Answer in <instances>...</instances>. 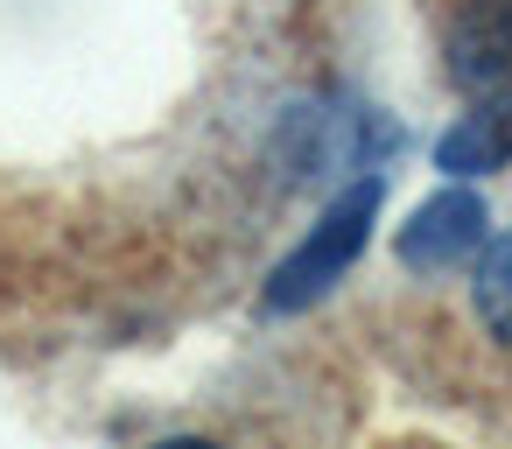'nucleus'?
<instances>
[{
    "instance_id": "obj_6",
    "label": "nucleus",
    "mask_w": 512,
    "mask_h": 449,
    "mask_svg": "<svg viewBox=\"0 0 512 449\" xmlns=\"http://www.w3.org/2000/svg\"><path fill=\"white\" fill-rule=\"evenodd\" d=\"M162 449H218V442H162Z\"/></svg>"
},
{
    "instance_id": "obj_2",
    "label": "nucleus",
    "mask_w": 512,
    "mask_h": 449,
    "mask_svg": "<svg viewBox=\"0 0 512 449\" xmlns=\"http://www.w3.org/2000/svg\"><path fill=\"white\" fill-rule=\"evenodd\" d=\"M449 78L470 113L512 127V0H470L449 36Z\"/></svg>"
},
{
    "instance_id": "obj_3",
    "label": "nucleus",
    "mask_w": 512,
    "mask_h": 449,
    "mask_svg": "<svg viewBox=\"0 0 512 449\" xmlns=\"http://www.w3.org/2000/svg\"><path fill=\"white\" fill-rule=\"evenodd\" d=\"M477 239H484V204L470 190H442L400 225V260L421 274H449L456 260L477 253Z\"/></svg>"
},
{
    "instance_id": "obj_4",
    "label": "nucleus",
    "mask_w": 512,
    "mask_h": 449,
    "mask_svg": "<svg viewBox=\"0 0 512 449\" xmlns=\"http://www.w3.org/2000/svg\"><path fill=\"white\" fill-rule=\"evenodd\" d=\"M505 155H512V127H498L484 113H463L442 134V169H498Z\"/></svg>"
},
{
    "instance_id": "obj_1",
    "label": "nucleus",
    "mask_w": 512,
    "mask_h": 449,
    "mask_svg": "<svg viewBox=\"0 0 512 449\" xmlns=\"http://www.w3.org/2000/svg\"><path fill=\"white\" fill-rule=\"evenodd\" d=\"M372 218H379V183L365 176V183H351V190L323 211V225H316V232L274 267V281H267V309H302V302H316V295L358 260Z\"/></svg>"
},
{
    "instance_id": "obj_5",
    "label": "nucleus",
    "mask_w": 512,
    "mask_h": 449,
    "mask_svg": "<svg viewBox=\"0 0 512 449\" xmlns=\"http://www.w3.org/2000/svg\"><path fill=\"white\" fill-rule=\"evenodd\" d=\"M477 316L512 344V232L491 239L484 260H477Z\"/></svg>"
}]
</instances>
